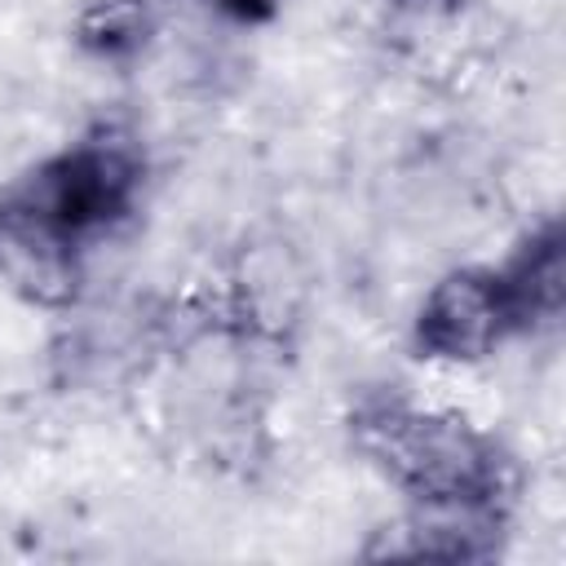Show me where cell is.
I'll return each instance as SVG.
<instances>
[{"instance_id": "6da1fadb", "label": "cell", "mask_w": 566, "mask_h": 566, "mask_svg": "<svg viewBox=\"0 0 566 566\" xmlns=\"http://www.w3.org/2000/svg\"><path fill=\"white\" fill-rule=\"evenodd\" d=\"M354 451L407 500H500L509 460L455 411L416 407L402 394H363L349 411Z\"/></svg>"}, {"instance_id": "7a4b0ae2", "label": "cell", "mask_w": 566, "mask_h": 566, "mask_svg": "<svg viewBox=\"0 0 566 566\" xmlns=\"http://www.w3.org/2000/svg\"><path fill=\"white\" fill-rule=\"evenodd\" d=\"M13 190L44 208L80 243H93L133 217L142 195V155L124 133L97 128L35 164L22 181H13Z\"/></svg>"}, {"instance_id": "3957f363", "label": "cell", "mask_w": 566, "mask_h": 566, "mask_svg": "<svg viewBox=\"0 0 566 566\" xmlns=\"http://www.w3.org/2000/svg\"><path fill=\"white\" fill-rule=\"evenodd\" d=\"M509 336H517V314L495 265L447 270L411 323V345L429 363H482Z\"/></svg>"}, {"instance_id": "277c9868", "label": "cell", "mask_w": 566, "mask_h": 566, "mask_svg": "<svg viewBox=\"0 0 566 566\" xmlns=\"http://www.w3.org/2000/svg\"><path fill=\"white\" fill-rule=\"evenodd\" d=\"M84 252L66 226L13 186L0 195V283L40 310H66L84 287Z\"/></svg>"}, {"instance_id": "5b68a950", "label": "cell", "mask_w": 566, "mask_h": 566, "mask_svg": "<svg viewBox=\"0 0 566 566\" xmlns=\"http://www.w3.org/2000/svg\"><path fill=\"white\" fill-rule=\"evenodd\" d=\"M389 544L371 557H442V562H486L504 539L500 500H411L407 517L385 531Z\"/></svg>"}, {"instance_id": "8992f818", "label": "cell", "mask_w": 566, "mask_h": 566, "mask_svg": "<svg viewBox=\"0 0 566 566\" xmlns=\"http://www.w3.org/2000/svg\"><path fill=\"white\" fill-rule=\"evenodd\" d=\"M500 279H504V292L513 301V314H517V332H531V327H544L562 314L566 305V234H562V221L548 217L539 221L504 265H495Z\"/></svg>"}, {"instance_id": "52a82bcc", "label": "cell", "mask_w": 566, "mask_h": 566, "mask_svg": "<svg viewBox=\"0 0 566 566\" xmlns=\"http://www.w3.org/2000/svg\"><path fill=\"white\" fill-rule=\"evenodd\" d=\"M159 31V4L155 0H88L75 22L71 40L93 62H133L146 53V44Z\"/></svg>"}, {"instance_id": "ba28073f", "label": "cell", "mask_w": 566, "mask_h": 566, "mask_svg": "<svg viewBox=\"0 0 566 566\" xmlns=\"http://www.w3.org/2000/svg\"><path fill=\"white\" fill-rule=\"evenodd\" d=\"M203 4L217 18L234 22V27H265V22H274V13H279L283 0H203Z\"/></svg>"}, {"instance_id": "9c48e42d", "label": "cell", "mask_w": 566, "mask_h": 566, "mask_svg": "<svg viewBox=\"0 0 566 566\" xmlns=\"http://www.w3.org/2000/svg\"><path fill=\"white\" fill-rule=\"evenodd\" d=\"M402 9H420V13H438V9H455L460 0H394Z\"/></svg>"}]
</instances>
